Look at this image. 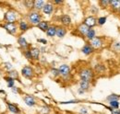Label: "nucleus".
Instances as JSON below:
<instances>
[{
  "mask_svg": "<svg viewBox=\"0 0 120 114\" xmlns=\"http://www.w3.org/2000/svg\"><path fill=\"white\" fill-rule=\"evenodd\" d=\"M78 114H90V110L88 107L81 105L78 109Z\"/></svg>",
  "mask_w": 120,
  "mask_h": 114,
  "instance_id": "obj_32",
  "label": "nucleus"
},
{
  "mask_svg": "<svg viewBox=\"0 0 120 114\" xmlns=\"http://www.w3.org/2000/svg\"><path fill=\"white\" fill-rule=\"evenodd\" d=\"M30 53H31V56H32V61H39L40 60V57H41L40 49L38 47L31 46L30 48Z\"/></svg>",
  "mask_w": 120,
  "mask_h": 114,
  "instance_id": "obj_18",
  "label": "nucleus"
},
{
  "mask_svg": "<svg viewBox=\"0 0 120 114\" xmlns=\"http://www.w3.org/2000/svg\"><path fill=\"white\" fill-rule=\"evenodd\" d=\"M37 43H41V44H43L44 46H45V45L48 43V42H47L46 39H44V38H38V39H37Z\"/></svg>",
  "mask_w": 120,
  "mask_h": 114,
  "instance_id": "obj_42",
  "label": "nucleus"
},
{
  "mask_svg": "<svg viewBox=\"0 0 120 114\" xmlns=\"http://www.w3.org/2000/svg\"><path fill=\"white\" fill-rule=\"evenodd\" d=\"M18 28H19V31L20 33H25L26 31H28L31 26L30 25V23L27 21V19L25 18H19V20L18 21Z\"/></svg>",
  "mask_w": 120,
  "mask_h": 114,
  "instance_id": "obj_9",
  "label": "nucleus"
},
{
  "mask_svg": "<svg viewBox=\"0 0 120 114\" xmlns=\"http://www.w3.org/2000/svg\"><path fill=\"white\" fill-rule=\"evenodd\" d=\"M68 33V29L66 27L62 26V25H56V37H57L58 39H63L65 38V36Z\"/></svg>",
  "mask_w": 120,
  "mask_h": 114,
  "instance_id": "obj_17",
  "label": "nucleus"
},
{
  "mask_svg": "<svg viewBox=\"0 0 120 114\" xmlns=\"http://www.w3.org/2000/svg\"><path fill=\"white\" fill-rule=\"evenodd\" d=\"M55 12V5L53 4L52 1H46L45 7H43V10H42V14L43 16H51L53 15V13Z\"/></svg>",
  "mask_w": 120,
  "mask_h": 114,
  "instance_id": "obj_10",
  "label": "nucleus"
},
{
  "mask_svg": "<svg viewBox=\"0 0 120 114\" xmlns=\"http://www.w3.org/2000/svg\"><path fill=\"white\" fill-rule=\"evenodd\" d=\"M20 75L26 78V79H29V80H31L32 78H34L35 76V70L32 66H30L29 64H26L24 65L21 70H20Z\"/></svg>",
  "mask_w": 120,
  "mask_h": 114,
  "instance_id": "obj_5",
  "label": "nucleus"
},
{
  "mask_svg": "<svg viewBox=\"0 0 120 114\" xmlns=\"http://www.w3.org/2000/svg\"><path fill=\"white\" fill-rule=\"evenodd\" d=\"M17 42H18V45H19V47L20 48L21 51L28 50V49H30V47H31V44H30V43L26 40V38L23 37L22 35H19V36L18 37Z\"/></svg>",
  "mask_w": 120,
  "mask_h": 114,
  "instance_id": "obj_11",
  "label": "nucleus"
},
{
  "mask_svg": "<svg viewBox=\"0 0 120 114\" xmlns=\"http://www.w3.org/2000/svg\"><path fill=\"white\" fill-rule=\"evenodd\" d=\"M99 10H100L99 7H97L95 5H91L90 7V13L91 14V16H95L96 17L99 13Z\"/></svg>",
  "mask_w": 120,
  "mask_h": 114,
  "instance_id": "obj_35",
  "label": "nucleus"
},
{
  "mask_svg": "<svg viewBox=\"0 0 120 114\" xmlns=\"http://www.w3.org/2000/svg\"><path fill=\"white\" fill-rule=\"evenodd\" d=\"M96 36H97V35H96V30H95V28H90L89 31L87 32L86 36H85V39H86V41H88V43H89L92 39H94Z\"/></svg>",
  "mask_w": 120,
  "mask_h": 114,
  "instance_id": "obj_27",
  "label": "nucleus"
},
{
  "mask_svg": "<svg viewBox=\"0 0 120 114\" xmlns=\"http://www.w3.org/2000/svg\"><path fill=\"white\" fill-rule=\"evenodd\" d=\"M22 100L24 101L25 105L30 107V108H33V107H36L38 105V101L36 100V98L32 95H30V94H26L22 97Z\"/></svg>",
  "mask_w": 120,
  "mask_h": 114,
  "instance_id": "obj_8",
  "label": "nucleus"
},
{
  "mask_svg": "<svg viewBox=\"0 0 120 114\" xmlns=\"http://www.w3.org/2000/svg\"><path fill=\"white\" fill-rule=\"evenodd\" d=\"M6 75H7L8 76L13 78L15 81L17 80V81H19V83H21V81H20V79H19V73L17 71V70H15V69H13V70H11V71L6 72Z\"/></svg>",
  "mask_w": 120,
  "mask_h": 114,
  "instance_id": "obj_25",
  "label": "nucleus"
},
{
  "mask_svg": "<svg viewBox=\"0 0 120 114\" xmlns=\"http://www.w3.org/2000/svg\"><path fill=\"white\" fill-rule=\"evenodd\" d=\"M83 23L90 28H93L95 26H97V18L95 16L90 15L83 19Z\"/></svg>",
  "mask_w": 120,
  "mask_h": 114,
  "instance_id": "obj_12",
  "label": "nucleus"
},
{
  "mask_svg": "<svg viewBox=\"0 0 120 114\" xmlns=\"http://www.w3.org/2000/svg\"><path fill=\"white\" fill-rule=\"evenodd\" d=\"M52 2H53L54 5H57V6L65 4V1H63V0H54V1H52Z\"/></svg>",
  "mask_w": 120,
  "mask_h": 114,
  "instance_id": "obj_43",
  "label": "nucleus"
},
{
  "mask_svg": "<svg viewBox=\"0 0 120 114\" xmlns=\"http://www.w3.org/2000/svg\"><path fill=\"white\" fill-rule=\"evenodd\" d=\"M43 18H44V16L42 14V12L36 11L34 9L28 11L27 14H26V19L30 23L31 27L32 26H37L43 20Z\"/></svg>",
  "mask_w": 120,
  "mask_h": 114,
  "instance_id": "obj_2",
  "label": "nucleus"
},
{
  "mask_svg": "<svg viewBox=\"0 0 120 114\" xmlns=\"http://www.w3.org/2000/svg\"><path fill=\"white\" fill-rule=\"evenodd\" d=\"M45 3H46V1H45V0H34V3H33V9L36 10V11L42 12L43 7H45Z\"/></svg>",
  "mask_w": 120,
  "mask_h": 114,
  "instance_id": "obj_21",
  "label": "nucleus"
},
{
  "mask_svg": "<svg viewBox=\"0 0 120 114\" xmlns=\"http://www.w3.org/2000/svg\"><path fill=\"white\" fill-rule=\"evenodd\" d=\"M22 54L25 59H27L28 61H32V56H31V53H30V49L28 50H25V51H22Z\"/></svg>",
  "mask_w": 120,
  "mask_h": 114,
  "instance_id": "obj_38",
  "label": "nucleus"
},
{
  "mask_svg": "<svg viewBox=\"0 0 120 114\" xmlns=\"http://www.w3.org/2000/svg\"><path fill=\"white\" fill-rule=\"evenodd\" d=\"M106 101L107 102H110V101H119L120 100V95L118 94H110L106 97Z\"/></svg>",
  "mask_w": 120,
  "mask_h": 114,
  "instance_id": "obj_31",
  "label": "nucleus"
},
{
  "mask_svg": "<svg viewBox=\"0 0 120 114\" xmlns=\"http://www.w3.org/2000/svg\"><path fill=\"white\" fill-rule=\"evenodd\" d=\"M40 52H41V54H43V53H45V52H46V48H45V46H41L40 48Z\"/></svg>",
  "mask_w": 120,
  "mask_h": 114,
  "instance_id": "obj_46",
  "label": "nucleus"
},
{
  "mask_svg": "<svg viewBox=\"0 0 120 114\" xmlns=\"http://www.w3.org/2000/svg\"><path fill=\"white\" fill-rule=\"evenodd\" d=\"M2 66H3V69L6 72L11 71V70L14 69L13 64H12V63H10V62H4V63L2 64Z\"/></svg>",
  "mask_w": 120,
  "mask_h": 114,
  "instance_id": "obj_34",
  "label": "nucleus"
},
{
  "mask_svg": "<svg viewBox=\"0 0 120 114\" xmlns=\"http://www.w3.org/2000/svg\"><path fill=\"white\" fill-rule=\"evenodd\" d=\"M120 7V0H110V9L116 13Z\"/></svg>",
  "mask_w": 120,
  "mask_h": 114,
  "instance_id": "obj_23",
  "label": "nucleus"
},
{
  "mask_svg": "<svg viewBox=\"0 0 120 114\" xmlns=\"http://www.w3.org/2000/svg\"><path fill=\"white\" fill-rule=\"evenodd\" d=\"M79 87L85 92H89L91 88V83L89 81H85V80H79Z\"/></svg>",
  "mask_w": 120,
  "mask_h": 114,
  "instance_id": "obj_19",
  "label": "nucleus"
},
{
  "mask_svg": "<svg viewBox=\"0 0 120 114\" xmlns=\"http://www.w3.org/2000/svg\"><path fill=\"white\" fill-rule=\"evenodd\" d=\"M2 75H3V70H2L1 68H0V76H1Z\"/></svg>",
  "mask_w": 120,
  "mask_h": 114,
  "instance_id": "obj_48",
  "label": "nucleus"
},
{
  "mask_svg": "<svg viewBox=\"0 0 120 114\" xmlns=\"http://www.w3.org/2000/svg\"><path fill=\"white\" fill-rule=\"evenodd\" d=\"M79 102V100H68V101H62V102H60V104H65V105H67V104H77Z\"/></svg>",
  "mask_w": 120,
  "mask_h": 114,
  "instance_id": "obj_41",
  "label": "nucleus"
},
{
  "mask_svg": "<svg viewBox=\"0 0 120 114\" xmlns=\"http://www.w3.org/2000/svg\"><path fill=\"white\" fill-rule=\"evenodd\" d=\"M119 110H120V109H119Z\"/></svg>",
  "mask_w": 120,
  "mask_h": 114,
  "instance_id": "obj_51",
  "label": "nucleus"
},
{
  "mask_svg": "<svg viewBox=\"0 0 120 114\" xmlns=\"http://www.w3.org/2000/svg\"><path fill=\"white\" fill-rule=\"evenodd\" d=\"M112 49L116 53H120V42H118V41L114 42L112 44Z\"/></svg>",
  "mask_w": 120,
  "mask_h": 114,
  "instance_id": "obj_39",
  "label": "nucleus"
},
{
  "mask_svg": "<svg viewBox=\"0 0 120 114\" xmlns=\"http://www.w3.org/2000/svg\"><path fill=\"white\" fill-rule=\"evenodd\" d=\"M117 13L120 15V7H119V9H118V11H117Z\"/></svg>",
  "mask_w": 120,
  "mask_h": 114,
  "instance_id": "obj_50",
  "label": "nucleus"
},
{
  "mask_svg": "<svg viewBox=\"0 0 120 114\" xmlns=\"http://www.w3.org/2000/svg\"><path fill=\"white\" fill-rule=\"evenodd\" d=\"M0 26L10 35L16 36L18 34V32H19V28H18V24L17 23H6V22H3Z\"/></svg>",
  "mask_w": 120,
  "mask_h": 114,
  "instance_id": "obj_6",
  "label": "nucleus"
},
{
  "mask_svg": "<svg viewBox=\"0 0 120 114\" xmlns=\"http://www.w3.org/2000/svg\"><path fill=\"white\" fill-rule=\"evenodd\" d=\"M108 104H109V106H110L111 109H113V110H119L120 108L119 101H110V102H108Z\"/></svg>",
  "mask_w": 120,
  "mask_h": 114,
  "instance_id": "obj_37",
  "label": "nucleus"
},
{
  "mask_svg": "<svg viewBox=\"0 0 120 114\" xmlns=\"http://www.w3.org/2000/svg\"><path fill=\"white\" fill-rule=\"evenodd\" d=\"M89 43L91 45V47L94 50L101 49L105 45V38L104 37H101V36H96L94 39H92L91 41H90Z\"/></svg>",
  "mask_w": 120,
  "mask_h": 114,
  "instance_id": "obj_7",
  "label": "nucleus"
},
{
  "mask_svg": "<svg viewBox=\"0 0 120 114\" xmlns=\"http://www.w3.org/2000/svg\"><path fill=\"white\" fill-rule=\"evenodd\" d=\"M59 22H60V25L64 26V27H68L72 24V18L68 14H63L61 15L59 17Z\"/></svg>",
  "mask_w": 120,
  "mask_h": 114,
  "instance_id": "obj_14",
  "label": "nucleus"
},
{
  "mask_svg": "<svg viewBox=\"0 0 120 114\" xmlns=\"http://www.w3.org/2000/svg\"><path fill=\"white\" fill-rule=\"evenodd\" d=\"M6 105H7V109L12 114H21V110L19 109V107L15 104V103H12V102H9V101H7L6 102Z\"/></svg>",
  "mask_w": 120,
  "mask_h": 114,
  "instance_id": "obj_13",
  "label": "nucleus"
},
{
  "mask_svg": "<svg viewBox=\"0 0 120 114\" xmlns=\"http://www.w3.org/2000/svg\"><path fill=\"white\" fill-rule=\"evenodd\" d=\"M4 80L6 81V83H7V86H8V87H9L10 89L13 87V86H15V83L16 81L13 79V78H11V77H9V76H8L7 75H4Z\"/></svg>",
  "mask_w": 120,
  "mask_h": 114,
  "instance_id": "obj_28",
  "label": "nucleus"
},
{
  "mask_svg": "<svg viewBox=\"0 0 120 114\" xmlns=\"http://www.w3.org/2000/svg\"><path fill=\"white\" fill-rule=\"evenodd\" d=\"M58 71H59L60 78L63 80H68L71 76V67L68 64H63L58 66Z\"/></svg>",
  "mask_w": 120,
  "mask_h": 114,
  "instance_id": "obj_4",
  "label": "nucleus"
},
{
  "mask_svg": "<svg viewBox=\"0 0 120 114\" xmlns=\"http://www.w3.org/2000/svg\"><path fill=\"white\" fill-rule=\"evenodd\" d=\"M33 3H34V0H26V1H22V4L24 6V7L28 10L30 11L33 9Z\"/></svg>",
  "mask_w": 120,
  "mask_h": 114,
  "instance_id": "obj_30",
  "label": "nucleus"
},
{
  "mask_svg": "<svg viewBox=\"0 0 120 114\" xmlns=\"http://www.w3.org/2000/svg\"><path fill=\"white\" fill-rule=\"evenodd\" d=\"M11 91H12V93H14V94H17V95H21L23 92H22V90H21V88L20 87H19V86H13L12 88H11Z\"/></svg>",
  "mask_w": 120,
  "mask_h": 114,
  "instance_id": "obj_40",
  "label": "nucleus"
},
{
  "mask_svg": "<svg viewBox=\"0 0 120 114\" xmlns=\"http://www.w3.org/2000/svg\"><path fill=\"white\" fill-rule=\"evenodd\" d=\"M45 34H46V36L49 37V38H55V37H56V25L51 24V25L49 26L48 29L46 30Z\"/></svg>",
  "mask_w": 120,
  "mask_h": 114,
  "instance_id": "obj_22",
  "label": "nucleus"
},
{
  "mask_svg": "<svg viewBox=\"0 0 120 114\" xmlns=\"http://www.w3.org/2000/svg\"><path fill=\"white\" fill-rule=\"evenodd\" d=\"M107 21V17L103 16V17H99L97 18V25L98 26H104Z\"/></svg>",
  "mask_w": 120,
  "mask_h": 114,
  "instance_id": "obj_36",
  "label": "nucleus"
},
{
  "mask_svg": "<svg viewBox=\"0 0 120 114\" xmlns=\"http://www.w3.org/2000/svg\"><path fill=\"white\" fill-rule=\"evenodd\" d=\"M40 63L42 64H46V58H45V56H44V55H42V56L40 57Z\"/></svg>",
  "mask_w": 120,
  "mask_h": 114,
  "instance_id": "obj_44",
  "label": "nucleus"
},
{
  "mask_svg": "<svg viewBox=\"0 0 120 114\" xmlns=\"http://www.w3.org/2000/svg\"><path fill=\"white\" fill-rule=\"evenodd\" d=\"M0 93H3V94H6V92L4 90H0Z\"/></svg>",
  "mask_w": 120,
  "mask_h": 114,
  "instance_id": "obj_49",
  "label": "nucleus"
},
{
  "mask_svg": "<svg viewBox=\"0 0 120 114\" xmlns=\"http://www.w3.org/2000/svg\"><path fill=\"white\" fill-rule=\"evenodd\" d=\"M77 93H78L79 95H84L86 92H85V91H83L82 89H80L79 87H78V88H77Z\"/></svg>",
  "mask_w": 120,
  "mask_h": 114,
  "instance_id": "obj_45",
  "label": "nucleus"
},
{
  "mask_svg": "<svg viewBox=\"0 0 120 114\" xmlns=\"http://www.w3.org/2000/svg\"><path fill=\"white\" fill-rule=\"evenodd\" d=\"M93 71L95 74H104L106 72V66H105V64H103V63H98V64H96L95 65H94V67H93Z\"/></svg>",
  "mask_w": 120,
  "mask_h": 114,
  "instance_id": "obj_20",
  "label": "nucleus"
},
{
  "mask_svg": "<svg viewBox=\"0 0 120 114\" xmlns=\"http://www.w3.org/2000/svg\"><path fill=\"white\" fill-rule=\"evenodd\" d=\"M19 18V13L14 9H8L3 16V21L6 23H18Z\"/></svg>",
  "mask_w": 120,
  "mask_h": 114,
  "instance_id": "obj_3",
  "label": "nucleus"
},
{
  "mask_svg": "<svg viewBox=\"0 0 120 114\" xmlns=\"http://www.w3.org/2000/svg\"><path fill=\"white\" fill-rule=\"evenodd\" d=\"M89 29H90V28H89L88 26H86L83 22L80 23V24H79V25L76 27V30H77L78 34L80 35V36L83 37V38H85V36H86L87 32L89 31Z\"/></svg>",
  "mask_w": 120,
  "mask_h": 114,
  "instance_id": "obj_16",
  "label": "nucleus"
},
{
  "mask_svg": "<svg viewBox=\"0 0 120 114\" xmlns=\"http://www.w3.org/2000/svg\"><path fill=\"white\" fill-rule=\"evenodd\" d=\"M110 112L111 114H120V110H112Z\"/></svg>",
  "mask_w": 120,
  "mask_h": 114,
  "instance_id": "obj_47",
  "label": "nucleus"
},
{
  "mask_svg": "<svg viewBox=\"0 0 120 114\" xmlns=\"http://www.w3.org/2000/svg\"><path fill=\"white\" fill-rule=\"evenodd\" d=\"M99 8L101 9H107L110 8V0H100L98 1Z\"/></svg>",
  "mask_w": 120,
  "mask_h": 114,
  "instance_id": "obj_29",
  "label": "nucleus"
},
{
  "mask_svg": "<svg viewBox=\"0 0 120 114\" xmlns=\"http://www.w3.org/2000/svg\"><path fill=\"white\" fill-rule=\"evenodd\" d=\"M52 108L48 105H43L38 110V114H51Z\"/></svg>",
  "mask_w": 120,
  "mask_h": 114,
  "instance_id": "obj_26",
  "label": "nucleus"
},
{
  "mask_svg": "<svg viewBox=\"0 0 120 114\" xmlns=\"http://www.w3.org/2000/svg\"><path fill=\"white\" fill-rule=\"evenodd\" d=\"M49 73H50V75H51V76H52L53 78H59L60 77L58 68L51 67V68H50V70H49Z\"/></svg>",
  "mask_w": 120,
  "mask_h": 114,
  "instance_id": "obj_33",
  "label": "nucleus"
},
{
  "mask_svg": "<svg viewBox=\"0 0 120 114\" xmlns=\"http://www.w3.org/2000/svg\"><path fill=\"white\" fill-rule=\"evenodd\" d=\"M80 52H81V53H82L83 55H85V56H90V55H91V54L95 52V50L91 47V45H90V43H86L82 47H81Z\"/></svg>",
  "mask_w": 120,
  "mask_h": 114,
  "instance_id": "obj_15",
  "label": "nucleus"
},
{
  "mask_svg": "<svg viewBox=\"0 0 120 114\" xmlns=\"http://www.w3.org/2000/svg\"><path fill=\"white\" fill-rule=\"evenodd\" d=\"M78 76L79 80H85V81H89L90 83H92L95 77V73L93 71V68H91L90 66H85V67L80 68L78 71Z\"/></svg>",
  "mask_w": 120,
  "mask_h": 114,
  "instance_id": "obj_1",
  "label": "nucleus"
},
{
  "mask_svg": "<svg viewBox=\"0 0 120 114\" xmlns=\"http://www.w3.org/2000/svg\"><path fill=\"white\" fill-rule=\"evenodd\" d=\"M51 24H50V22L48 21V20H45V19H43L36 27L39 28L40 30H42L43 32H46V30L48 29L49 28V26H50Z\"/></svg>",
  "mask_w": 120,
  "mask_h": 114,
  "instance_id": "obj_24",
  "label": "nucleus"
}]
</instances>
